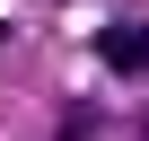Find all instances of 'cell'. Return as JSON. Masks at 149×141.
Masks as SVG:
<instances>
[{
	"mask_svg": "<svg viewBox=\"0 0 149 141\" xmlns=\"http://www.w3.org/2000/svg\"><path fill=\"white\" fill-rule=\"evenodd\" d=\"M97 53H105L114 70H132V80H149V27H105Z\"/></svg>",
	"mask_w": 149,
	"mask_h": 141,
	"instance_id": "6da1fadb",
	"label": "cell"
}]
</instances>
